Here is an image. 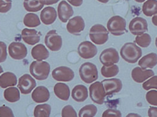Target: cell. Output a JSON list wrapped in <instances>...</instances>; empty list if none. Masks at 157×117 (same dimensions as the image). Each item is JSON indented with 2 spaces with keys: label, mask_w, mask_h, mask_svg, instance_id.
<instances>
[{
  "label": "cell",
  "mask_w": 157,
  "mask_h": 117,
  "mask_svg": "<svg viewBox=\"0 0 157 117\" xmlns=\"http://www.w3.org/2000/svg\"><path fill=\"white\" fill-rule=\"evenodd\" d=\"M97 1H99V2H101V3H103V4H105V3H108L110 0H97Z\"/></svg>",
  "instance_id": "obj_46"
},
{
  "label": "cell",
  "mask_w": 157,
  "mask_h": 117,
  "mask_svg": "<svg viewBox=\"0 0 157 117\" xmlns=\"http://www.w3.org/2000/svg\"><path fill=\"white\" fill-rule=\"evenodd\" d=\"M30 75L36 80L43 81L48 77L50 73V66L46 61H34L30 64L29 66Z\"/></svg>",
  "instance_id": "obj_2"
},
{
  "label": "cell",
  "mask_w": 157,
  "mask_h": 117,
  "mask_svg": "<svg viewBox=\"0 0 157 117\" xmlns=\"http://www.w3.org/2000/svg\"><path fill=\"white\" fill-rule=\"evenodd\" d=\"M21 37L23 41L30 45H35L40 41V33L36 29L24 28L21 32Z\"/></svg>",
  "instance_id": "obj_20"
},
{
  "label": "cell",
  "mask_w": 157,
  "mask_h": 117,
  "mask_svg": "<svg viewBox=\"0 0 157 117\" xmlns=\"http://www.w3.org/2000/svg\"><path fill=\"white\" fill-rule=\"evenodd\" d=\"M74 76V71L68 66H59L52 71V77L58 82H71Z\"/></svg>",
  "instance_id": "obj_11"
},
{
  "label": "cell",
  "mask_w": 157,
  "mask_h": 117,
  "mask_svg": "<svg viewBox=\"0 0 157 117\" xmlns=\"http://www.w3.org/2000/svg\"><path fill=\"white\" fill-rule=\"evenodd\" d=\"M31 55L35 60L43 61L48 58L49 52L48 51L47 47L42 44H37L31 50Z\"/></svg>",
  "instance_id": "obj_24"
},
{
  "label": "cell",
  "mask_w": 157,
  "mask_h": 117,
  "mask_svg": "<svg viewBox=\"0 0 157 117\" xmlns=\"http://www.w3.org/2000/svg\"><path fill=\"white\" fill-rule=\"evenodd\" d=\"M89 36L93 44H104L109 40V31L104 26L96 24L90 27Z\"/></svg>",
  "instance_id": "obj_3"
},
{
  "label": "cell",
  "mask_w": 157,
  "mask_h": 117,
  "mask_svg": "<svg viewBox=\"0 0 157 117\" xmlns=\"http://www.w3.org/2000/svg\"><path fill=\"white\" fill-rule=\"evenodd\" d=\"M23 23H24V25H25L27 27L34 28V27H39V25L41 24V20H40V18H39L38 15H36L35 13L29 12V13H28V14L24 16Z\"/></svg>",
  "instance_id": "obj_28"
},
{
  "label": "cell",
  "mask_w": 157,
  "mask_h": 117,
  "mask_svg": "<svg viewBox=\"0 0 157 117\" xmlns=\"http://www.w3.org/2000/svg\"><path fill=\"white\" fill-rule=\"evenodd\" d=\"M97 115V107L94 105H88L83 106L78 112V116L93 117Z\"/></svg>",
  "instance_id": "obj_32"
},
{
  "label": "cell",
  "mask_w": 157,
  "mask_h": 117,
  "mask_svg": "<svg viewBox=\"0 0 157 117\" xmlns=\"http://www.w3.org/2000/svg\"><path fill=\"white\" fill-rule=\"evenodd\" d=\"M14 113L10 107L2 105L0 106V117H13Z\"/></svg>",
  "instance_id": "obj_39"
},
{
  "label": "cell",
  "mask_w": 157,
  "mask_h": 117,
  "mask_svg": "<svg viewBox=\"0 0 157 117\" xmlns=\"http://www.w3.org/2000/svg\"><path fill=\"white\" fill-rule=\"evenodd\" d=\"M79 76L86 83H91L95 82L99 77L97 66L90 62L82 64L79 67Z\"/></svg>",
  "instance_id": "obj_4"
},
{
  "label": "cell",
  "mask_w": 157,
  "mask_h": 117,
  "mask_svg": "<svg viewBox=\"0 0 157 117\" xmlns=\"http://www.w3.org/2000/svg\"><path fill=\"white\" fill-rule=\"evenodd\" d=\"M153 76H155V72L152 69H144L140 66L133 68L132 71V78L136 83H144Z\"/></svg>",
  "instance_id": "obj_18"
},
{
  "label": "cell",
  "mask_w": 157,
  "mask_h": 117,
  "mask_svg": "<svg viewBox=\"0 0 157 117\" xmlns=\"http://www.w3.org/2000/svg\"><path fill=\"white\" fill-rule=\"evenodd\" d=\"M23 5L28 12L36 13L42 10V7H44V3L42 0H24Z\"/></svg>",
  "instance_id": "obj_27"
},
{
  "label": "cell",
  "mask_w": 157,
  "mask_h": 117,
  "mask_svg": "<svg viewBox=\"0 0 157 117\" xmlns=\"http://www.w3.org/2000/svg\"><path fill=\"white\" fill-rule=\"evenodd\" d=\"M138 65L144 69H153L157 65V55L155 53H150L139 59Z\"/></svg>",
  "instance_id": "obj_23"
},
{
  "label": "cell",
  "mask_w": 157,
  "mask_h": 117,
  "mask_svg": "<svg viewBox=\"0 0 157 117\" xmlns=\"http://www.w3.org/2000/svg\"><path fill=\"white\" fill-rule=\"evenodd\" d=\"M120 54L124 61L130 64H134L142 57L143 51L135 43H125L121 46Z\"/></svg>",
  "instance_id": "obj_1"
},
{
  "label": "cell",
  "mask_w": 157,
  "mask_h": 117,
  "mask_svg": "<svg viewBox=\"0 0 157 117\" xmlns=\"http://www.w3.org/2000/svg\"><path fill=\"white\" fill-rule=\"evenodd\" d=\"M141 115H138V114H128L127 115V117H140Z\"/></svg>",
  "instance_id": "obj_45"
},
{
  "label": "cell",
  "mask_w": 157,
  "mask_h": 117,
  "mask_svg": "<svg viewBox=\"0 0 157 117\" xmlns=\"http://www.w3.org/2000/svg\"><path fill=\"white\" fill-rule=\"evenodd\" d=\"M61 116L63 117H76L78 116L76 111L74 110V108L71 105H66L63 107L62 111H61Z\"/></svg>",
  "instance_id": "obj_36"
},
{
  "label": "cell",
  "mask_w": 157,
  "mask_h": 117,
  "mask_svg": "<svg viewBox=\"0 0 157 117\" xmlns=\"http://www.w3.org/2000/svg\"><path fill=\"white\" fill-rule=\"evenodd\" d=\"M143 88L147 91L151 89L157 90V76H153L150 78H148L146 81H144L143 83Z\"/></svg>",
  "instance_id": "obj_34"
},
{
  "label": "cell",
  "mask_w": 157,
  "mask_h": 117,
  "mask_svg": "<svg viewBox=\"0 0 157 117\" xmlns=\"http://www.w3.org/2000/svg\"><path fill=\"white\" fill-rule=\"evenodd\" d=\"M8 54L11 58L15 60H22L28 55V49L26 45L20 42H12L8 46Z\"/></svg>",
  "instance_id": "obj_9"
},
{
  "label": "cell",
  "mask_w": 157,
  "mask_h": 117,
  "mask_svg": "<svg viewBox=\"0 0 157 117\" xmlns=\"http://www.w3.org/2000/svg\"><path fill=\"white\" fill-rule=\"evenodd\" d=\"M37 86V82L35 78L30 75H23L18 79L17 82V87L20 90V93L22 94H29L32 93V91Z\"/></svg>",
  "instance_id": "obj_8"
},
{
  "label": "cell",
  "mask_w": 157,
  "mask_h": 117,
  "mask_svg": "<svg viewBox=\"0 0 157 117\" xmlns=\"http://www.w3.org/2000/svg\"><path fill=\"white\" fill-rule=\"evenodd\" d=\"M142 10L146 16H153L157 14V0H146L144 2Z\"/></svg>",
  "instance_id": "obj_29"
},
{
  "label": "cell",
  "mask_w": 157,
  "mask_h": 117,
  "mask_svg": "<svg viewBox=\"0 0 157 117\" xmlns=\"http://www.w3.org/2000/svg\"><path fill=\"white\" fill-rule=\"evenodd\" d=\"M148 30L147 21L143 17H134L129 24V31L133 36H140Z\"/></svg>",
  "instance_id": "obj_12"
},
{
  "label": "cell",
  "mask_w": 157,
  "mask_h": 117,
  "mask_svg": "<svg viewBox=\"0 0 157 117\" xmlns=\"http://www.w3.org/2000/svg\"><path fill=\"white\" fill-rule=\"evenodd\" d=\"M155 45H156V47H157V37L156 39H155Z\"/></svg>",
  "instance_id": "obj_49"
},
{
  "label": "cell",
  "mask_w": 157,
  "mask_h": 117,
  "mask_svg": "<svg viewBox=\"0 0 157 117\" xmlns=\"http://www.w3.org/2000/svg\"><path fill=\"white\" fill-rule=\"evenodd\" d=\"M98 49L92 42L83 41L78 46V55L83 59H91L97 55Z\"/></svg>",
  "instance_id": "obj_10"
},
{
  "label": "cell",
  "mask_w": 157,
  "mask_h": 117,
  "mask_svg": "<svg viewBox=\"0 0 157 117\" xmlns=\"http://www.w3.org/2000/svg\"><path fill=\"white\" fill-rule=\"evenodd\" d=\"M148 116L149 117H157V107L152 105L148 110Z\"/></svg>",
  "instance_id": "obj_41"
},
{
  "label": "cell",
  "mask_w": 157,
  "mask_h": 117,
  "mask_svg": "<svg viewBox=\"0 0 157 117\" xmlns=\"http://www.w3.org/2000/svg\"><path fill=\"white\" fill-rule=\"evenodd\" d=\"M58 12L54 7L48 5L41 10L40 20L44 25H52L57 19Z\"/></svg>",
  "instance_id": "obj_19"
},
{
  "label": "cell",
  "mask_w": 157,
  "mask_h": 117,
  "mask_svg": "<svg viewBox=\"0 0 157 117\" xmlns=\"http://www.w3.org/2000/svg\"><path fill=\"white\" fill-rule=\"evenodd\" d=\"M73 6H80L83 3V0H67Z\"/></svg>",
  "instance_id": "obj_42"
},
{
  "label": "cell",
  "mask_w": 157,
  "mask_h": 117,
  "mask_svg": "<svg viewBox=\"0 0 157 117\" xmlns=\"http://www.w3.org/2000/svg\"><path fill=\"white\" fill-rule=\"evenodd\" d=\"M17 78L14 73L6 72L0 75V87L6 88L9 86H15L17 84Z\"/></svg>",
  "instance_id": "obj_25"
},
{
  "label": "cell",
  "mask_w": 157,
  "mask_h": 117,
  "mask_svg": "<svg viewBox=\"0 0 157 117\" xmlns=\"http://www.w3.org/2000/svg\"><path fill=\"white\" fill-rule=\"evenodd\" d=\"M7 47H6V44L0 41V63H3L6 60V57H7Z\"/></svg>",
  "instance_id": "obj_38"
},
{
  "label": "cell",
  "mask_w": 157,
  "mask_h": 117,
  "mask_svg": "<svg viewBox=\"0 0 157 117\" xmlns=\"http://www.w3.org/2000/svg\"><path fill=\"white\" fill-rule=\"evenodd\" d=\"M101 83L103 84L106 96H110L114 94H117L122 89V83L118 78H106Z\"/></svg>",
  "instance_id": "obj_15"
},
{
  "label": "cell",
  "mask_w": 157,
  "mask_h": 117,
  "mask_svg": "<svg viewBox=\"0 0 157 117\" xmlns=\"http://www.w3.org/2000/svg\"><path fill=\"white\" fill-rule=\"evenodd\" d=\"M88 96H89L88 89L83 84H77L76 86L73 87V89L71 91L72 99L78 103H82V102L86 101Z\"/></svg>",
  "instance_id": "obj_22"
},
{
  "label": "cell",
  "mask_w": 157,
  "mask_h": 117,
  "mask_svg": "<svg viewBox=\"0 0 157 117\" xmlns=\"http://www.w3.org/2000/svg\"><path fill=\"white\" fill-rule=\"evenodd\" d=\"M84 28H85V22L80 16H77L71 18L67 23L68 32L74 36H79L84 30Z\"/></svg>",
  "instance_id": "obj_14"
},
{
  "label": "cell",
  "mask_w": 157,
  "mask_h": 117,
  "mask_svg": "<svg viewBox=\"0 0 157 117\" xmlns=\"http://www.w3.org/2000/svg\"><path fill=\"white\" fill-rule=\"evenodd\" d=\"M31 97L34 102H36L38 104H42V103H46L49 100L50 93L47 87L41 85V86L35 87V89L32 91Z\"/></svg>",
  "instance_id": "obj_17"
},
{
  "label": "cell",
  "mask_w": 157,
  "mask_h": 117,
  "mask_svg": "<svg viewBox=\"0 0 157 117\" xmlns=\"http://www.w3.org/2000/svg\"><path fill=\"white\" fill-rule=\"evenodd\" d=\"M107 29L114 37L122 36L127 32L126 21L123 17L120 16H114L111 17L107 22Z\"/></svg>",
  "instance_id": "obj_5"
},
{
  "label": "cell",
  "mask_w": 157,
  "mask_h": 117,
  "mask_svg": "<svg viewBox=\"0 0 157 117\" xmlns=\"http://www.w3.org/2000/svg\"><path fill=\"white\" fill-rule=\"evenodd\" d=\"M54 94L59 99L68 101L71 96V90L70 87L64 83V82H59L54 85Z\"/></svg>",
  "instance_id": "obj_21"
},
{
  "label": "cell",
  "mask_w": 157,
  "mask_h": 117,
  "mask_svg": "<svg viewBox=\"0 0 157 117\" xmlns=\"http://www.w3.org/2000/svg\"><path fill=\"white\" fill-rule=\"evenodd\" d=\"M58 16L59 18V20L63 23L68 22L71 16H73V8L71 7V5L68 2V1H60V3L58 5Z\"/></svg>",
  "instance_id": "obj_16"
},
{
  "label": "cell",
  "mask_w": 157,
  "mask_h": 117,
  "mask_svg": "<svg viewBox=\"0 0 157 117\" xmlns=\"http://www.w3.org/2000/svg\"><path fill=\"white\" fill-rule=\"evenodd\" d=\"M44 5H54V4H57L59 0H42Z\"/></svg>",
  "instance_id": "obj_43"
},
{
  "label": "cell",
  "mask_w": 157,
  "mask_h": 117,
  "mask_svg": "<svg viewBox=\"0 0 157 117\" xmlns=\"http://www.w3.org/2000/svg\"><path fill=\"white\" fill-rule=\"evenodd\" d=\"M151 42H152V38L150 35L146 33L140 35V36H136L135 37V44L139 45L140 47H144V48L148 47L151 44Z\"/></svg>",
  "instance_id": "obj_33"
},
{
  "label": "cell",
  "mask_w": 157,
  "mask_h": 117,
  "mask_svg": "<svg viewBox=\"0 0 157 117\" xmlns=\"http://www.w3.org/2000/svg\"><path fill=\"white\" fill-rule=\"evenodd\" d=\"M4 98L6 102L9 103L18 102L20 100V90L18 89V87L15 86H9L7 88H5Z\"/></svg>",
  "instance_id": "obj_26"
},
{
  "label": "cell",
  "mask_w": 157,
  "mask_h": 117,
  "mask_svg": "<svg viewBox=\"0 0 157 117\" xmlns=\"http://www.w3.org/2000/svg\"><path fill=\"white\" fill-rule=\"evenodd\" d=\"M134 1H136V2H138V3H144V2L146 1V0H134Z\"/></svg>",
  "instance_id": "obj_47"
},
{
  "label": "cell",
  "mask_w": 157,
  "mask_h": 117,
  "mask_svg": "<svg viewBox=\"0 0 157 117\" xmlns=\"http://www.w3.org/2000/svg\"><path fill=\"white\" fill-rule=\"evenodd\" d=\"M101 76L105 78H112L115 77L119 74V67L114 65H110V66H103L101 69Z\"/></svg>",
  "instance_id": "obj_31"
},
{
  "label": "cell",
  "mask_w": 157,
  "mask_h": 117,
  "mask_svg": "<svg viewBox=\"0 0 157 117\" xmlns=\"http://www.w3.org/2000/svg\"><path fill=\"white\" fill-rule=\"evenodd\" d=\"M103 117H121V113L117 109H108L103 112L102 114Z\"/></svg>",
  "instance_id": "obj_40"
},
{
  "label": "cell",
  "mask_w": 157,
  "mask_h": 117,
  "mask_svg": "<svg viewBox=\"0 0 157 117\" xmlns=\"http://www.w3.org/2000/svg\"><path fill=\"white\" fill-rule=\"evenodd\" d=\"M45 44L50 51L58 52L62 47V37L56 30H50L45 37Z\"/></svg>",
  "instance_id": "obj_7"
},
{
  "label": "cell",
  "mask_w": 157,
  "mask_h": 117,
  "mask_svg": "<svg viewBox=\"0 0 157 117\" xmlns=\"http://www.w3.org/2000/svg\"><path fill=\"white\" fill-rule=\"evenodd\" d=\"M119 59H120V56H119L117 50L113 47L104 49L100 55V62L103 66H110V65L117 64L119 62Z\"/></svg>",
  "instance_id": "obj_13"
},
{
  "label": "cell",
  "mask_w": 157,
  "mask_h": 117,
  "mask_svg": "<svg viewBox=\"0 0 157 117\" xmlns=\"http://www.w3.org/2000/svg\"><path fill=\"white\" fill-rule=\"evenodd\" d=\"M51 114V106L48 104L42 103L39 105L34 109V116L35 117H48Z\"/></svg>",
  "instance_id": "obj_30"
},
{
  "label": "cell",
  "mask_w": 157,
  "mask_h": 117,
  "mask_svg": "<svg viewBox=\"0 0 157 117\" xmlns=\"http://www.w3.org/2000/svg\"><path fill=\"white\" fill-rule=\"evenodd\" d=\"M12 7V0H0V13H6Z\"/></svg>",
  "instance_id": "obj_37"
},
{
  "label": "cell",
  "mask_w": 157,
  "mask_h": 117,
  "mask_svg": "<svg viewBox=\"0 0 157 117\" xmlns=\"http://www.w3.org/2000/svg\"><path fill=\"white\" fill-rule=\"evenodd\" d=\"M145 97H146V101L148 102V104L154 106H157V90L155 89L148 90Z\"/></svg>",
  "instance_id": "obj_35"
},
{
  "label": "cell",
  "mask_w": 157,
  "mask_h": 117,
  "mask_svg": "<svg viewBox=\"0 0 157 117\" xmlns=\"http://www.w3.org/2000/svg\"><path fill=\"white\" fill-rule=\"evenodd\" d=\"M89 95L90 96V99L94 103L98 105H102L105 102V97H106V93L102 83L99 81H95L91 83L89 88Z\"/></svg>",
  "instance_id": "obj_6"
},
{
  "label": "cell",
  "mask_w": 157,
  "mask_h": 117,
  "mask_svg": "<svg viewBox=\"0 0 157 117\" xmlns=\"http://www.w3.org/2000/svg\"><path fill=\"white\" fill-rule=\"evenodd\" d=\"M2 73H4V71H3V68H2V66H0V75H1Z\"/></svg>",
  "instance_id": "obj_48"
},
{
  "label": "cell",
  "mask_w": 157,
  "mask_h": 117,
  "mask_svg": "<svg viewBox=\"0 0 157 117\" xmlns=\"http://www.w3.org/2000/svg\"><path fill=\"white\" fill-rule=\"evenodd\" d=\"M152 23H153L155 27H157V14L153 16V17H152Z\"/></svg>",
  "instance_id": "obj_44"
}]
</instances>
